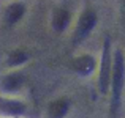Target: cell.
Segmentation results:
<instances>
[{
	"label": "cell",
	"instance_id": "52a82bcc",
	"mask_svg": "<svg viewBox=\"0 0 125 118\" xmlns=\"http://www.w3.org/2000/svg\"><path fill=\"white\" fill-rule=\"evenodd\" d=\"M68 22H70V14H68V11H65V9H55L54 19H52V25H54L55 30L57 32L65 30Z\"/></svg>",
	"mask_w": 125,
	"mask_h": 118
},
{
	"label": "cell",
	"instance_id": "7a4b0ae2",
	"mask_svg": "<svg viewBox=\"0 0 125 118\" xmlns=\"http://www.w3.org/2000/svg\"><path fill=\"white\" fill-rule=\"evenodd\" d=\"M111 84V60H109V41L104 42L103 61H101V73H100V87L101 91L106 93Z\"/></svg>",
	"mask_w": 125,
	"mask_h": 118
},
{
	"label": "cell",
	"instance_id": "ba28073f",
	"mask_svg": "<svg viewBox=\"0 0 125 118\" xmlns=\"http://www.w3.org/2000/svg\"><path fill=\"white\" fill-rule=\"evenodd\" d=\"M22 84H24V76H22V74H18V73L6 76L2 82L3 88H5V90H10V91H14V90H18V88H21Z\"/></svg>",
	"mask_w": 125,
	"mask_h": 118
},
{
	"label": "cell",
	"instance_id": "5b68a950",
	"mask_svg": "<svg viewBox=\"0 0 125 118\" xmlns=\"http://www.w3.org/2000/svg\"><path fill=\"white\" fill-rule=\"evenodd\" d=\"M67 110H68V101L63 99V98L52 101L48 107V113L51 118H62L67 113Z\"/></svg>",
	"mask_w": 125,
	"mask_h": 118
},
{
	"label": "cell",
	"instance_id": "30bf717a",
	"mask_svg": "<svg viewBox=\"0 0 125 118\" xmlns=\"http://www.w3.org/2000/svg\"><path fill=\"white\" fill-rule=\"evenodd\" d=\"M25 60H27V54H25V52H22V51H14L11 55H10L8 63H10V65H13V66H16V65L24 63Z\"/></svg>",
	"mask_w": 125,
	"mask_h": 118
},
{
	"label": "cell",
	"instance_id": "6da1fadb",
	"mask_svg": "<svg viewBox=\"0 0 125 118\" xmlns=\"http://www.w3.org/2000/svg\"><path fill=\"white\" fill-rule=\"evenodd\" d=\"M124 79H125V60L122 57V52H116V60H114V69L113 77H111V87H113V113H116L119 107L120 99V91L124 87Z\"/></svg>",
	"mask_w": 125,
	"mask_h": 118
},
{
	"label": "cell",
	"instance_id": "3957f363",
	"mask_svg": "<svg viewBox=\"0 0 125 118\" xmlns=\"http://www.w3.org/2000/svg\"><path fill=\"white\" fill-rule=\"evenodd\" d=\"M95 22H97V14H95L94 11H90V9L84 11L83 14H81V17H79V22H78V28H76L78 38L85 36V35L94 28Z\"/></svg>",
	"mask_w": 125,
	"mask_h": 118
},
{
	"label": "cell",
	"instance_id": "9c48e42d",
	"mask_svg": "<svg viewBox=\"0 0 125 118\" xmlns=\"http://www.w3.org/2000/svg\"><path fill=\"white\" fill-rule=\"evenodd\" d=\"M24 5H21V3H13V5H10V8L6 9L5 13V17L8 22H16L19 21V19L22 17V14H24Z\"/></svg>",
	"mask_w": 125,
	"mask_h": 118
},
{
	"label": "cell",
	"instance_id": "277c9868",
	"mask_svg": "<svg viewBox=\"0 0 125 118\" xmlns=\"http://www.w3.org/2000/svg\"><path fill=\"white\" fill-rule=\"evenodd\" d=\"M74 71L81 74H90L92 69L95 68V60L90 57V55H83V57H78L76 60H73L71 63Z\"/></svg>",
	"mask_w": 125,
	"mask_h": 118
},
{
	"label": "cell",
	"instance_id": "8992f818",
	"mask_svg": "<svg viewBox=\"0 0 125 118\" xmlns=\"http://www.w3.org/2000/svg\"><path fill=\"white\" fill-rule=\"evenodd\" d=\"M24 104L19 102V101H13V99H3L0 98V110L5 113H21L24 112Z\"/></svg>",
	"mask_w": 125,
	"mask_h": 118
}]
</instances>
